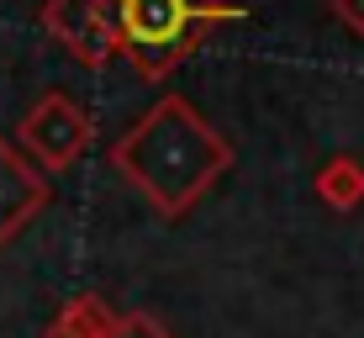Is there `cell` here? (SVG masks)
I'll return each instance as SVG.
<instances>
[{
    "label": "cell",
    "instance_id": "6",
    "mask_svg": "<svg viewBox=\"0 0 364 338\" xmlns=\"http://www.w3.org/2000/svg\"><path fill=\"white\" fill-rule=\"evenodd\" d=\"M317 196L328 206H338V211H354L364 201V164H359V159H348V154L328 159L322 174H317Z\"/></svg>",
    "mask_w": 364,
    "mask_h": 338
},
{
    "label": "cell",
    "instance_id": "4",
    "mask_svg": "<svg viewBox=\"0 0 364 338\" xmlns=\"http://www.w3.org/2000/svg\"><path fill=\"white\" fill-rule=\"evenodd\" d=\"M43 27L80 58L85 69H100L122 53L117 48V21H111V0H48Z\"/></svg>",
    "mask_w": 364,
    "mask_h": 338
},
{
    "label": "cell",
    "instance_id": "5",
    "mask_svg": "<svg viewBox=\"0 0 364 338\" xmlns=\"http://www.w3.org/2000/svg\"><path fill=\"white\" fill-rule=\"evenodd\" d=\"M48 196H53L48 191V174L37 169L21 148H11L6 137H0V248L48 206Z\"/></svg>",
    "mask_w": 364,
    "mask_h": 338
},
{
    "label": "cell",
    "instance_id": "2",
    "mask_svg": "<svg viewBox=\"0 0 364 338\" xmlns=\"http://www.w3.org/2000/svg\"><path fill=\"white\" fill-rule=\"evenodd\" d=\"M243 11L222 0H111L117 48L137 64L143 80H164L185 53L222 21H237Z\"/></svg>",
    "mask_w": 364,
    "mask_h": 338
},
{
    "label": "cell",
    "instance_id": "8",
    "mask_svg": "<svg viewBox=\"0 0 364 338\" xmlns=\"http://www.w3.org/2000/svg\"><path fill=\"white\" fill-rule=\"evenodd\" d=\"M333 16L343 21L348 32H359V37H364V0H333Z\"/></svg>",
    "mask_w": 364,
    "mask_h": 338
},
{
    "label": "cell",
    "instance_id": "3",
    "mask_svg": "<svg viewBox=\"0 0 364 338\" xmlns=\"http://www.w3.org/2000/svg\"><path fill=\"white\" fill-rule=\"evenodd\" d=\"M16 143L37 169H69L85 148L95 143V127L85 117V106H74L64 90H48L27 106V117L16 122Z\"/></svg>",
    "mask_w": 364,
    "mask_h": 338
},
{
    "label": "cell",
    "instance_id": "1",
    "mask_svg": "<svg viewBox=\"0 0 364 338\" xmlns=\"http://www.w3.org/2000/svg\"><path fill=\"white\" fill-rule=\"evenodd\" d=\"M232 148L211 122H200L191 101L164 95L143 122L111 143V169H122L164 217H180L185 206L228 169Z\"/></svg>",
    "mask_w": 364,
    "mask_h": 338
},
{
    "label": "cell",
    "instance_id": "7",
    "mask_svg": "<svg viewBox=\"0 0 364 338\" xmlns=\"http://www.w3.org/2000/svg\"><path fill=\"white\" fill-rule=\"evenodd\" d=\"M48 338H111V322L106 312H100V302H74L58 312V322L48 328Z\"/></svg>",
    "mask_w": 364,
    "mask_h": 338
}]
</instances>
